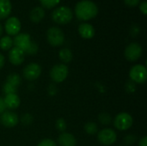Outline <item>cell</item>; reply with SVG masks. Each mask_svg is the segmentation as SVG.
I'll list each match as a JSON object with an SVG mask.
<instances>
[{
  "mask_svg": "<svg viewBox=\"0 0 147 146\" xmlns=\"http://www.w3.org/2000/svg\"><path fill=\"white\" fill-rule=\"evenodd\" d=\"M98 8L96 4L90 0H82L75 6V14L80 21H90L97 15Z\"/></svg>",
  "mask_w": 147,
  "mask_h": 146,
  "instance_id": "obj_1",
  "label": "cell"
},
{
  "mask_svg": "<svg viewBox=\"0 0 147 146\" xmlns=\"http://www.w3.org/2000/svg\"><path fill=\"white\" fill-rule=\"evenodd\" d=\"M5 106H4V103H3V100L2 98H0V115L5 111Z\"/></svg>",
  "mask_w": 147,
  "mask_h": 146,
  "instance_id": "obj_33",
  "label": "cell"
},
{
  "mask_svg": "<svg viewBox=\"0 0 147 146\" xmlns=\"http://www.w3.org/2000/svg\"><path fill=\"white\" fill-rule=\"evenodd\" d=\"M97 139H98V141L102 145L109 146L115 143L117 139V134L113 129L105 128L98 133Z\"/></svg>",
  "mask_w": 147,
  "mask_h": 146,
  "instance_id": "obj_8",
  "label": "cell"
},
{
  "mask_svg": "<svg viewBox=\"0 0 147 146\" xmlns=\"http://www.w3.org/2000/svg\"><path fill=\"white\" fill-rule=\"evenodd\" d=\"M59 57L64 64H67L72 59V52L69 48H62L59 52Z\"/></svg>",
  "mask_w": 147,
  "mask_h": 146,
  "instance_id": "obj_19",
  "label": "cell"
},
{
  "mask_svg": "<svg viewBox=\"0 0 147 146\" xmlns=\"http://www.w3.org/2000/svg\"><path fill=\"white\" fill-rule=\"evenodd\" d=\"M18 116L12 111H4L0 115V121L5 127H14L18 124Z\"/></svg>",
  "mask_w": 147,
  "mask_h": 146,
  "instance_id": "obj_12",
  "label": "cell"
},
{
  "mask_svg": "<svg viewBox=\"0 0 147 146\" xmlns=\"http://www.w3.org/2000/svg\"><path fill=\"white\" fill-rule=\"evenodd\" d=\"M142 52H143V49L140 44L137 42H132L126 47L124 55L128 61L134 62V61H137L141 57Z\"/></svg>",
  "mask_w": 147,
  "mask_h": 146,
  "instance_id": "obj_7",
  "label": "cell"
},
{
  "mask_svg": "<svg viewBox=\"0 0 147 146\" xmlns=\"http://www.w3.org/2000/svg\"><path fill=\"white\" fill-rule=\"evenodd\" d=\"M6 83L15 86V87H18L21 83V77L18 74H16V73H12V74H9L8 77H7V80H6Z\"/></svg>",
  "mask_w": 147,
  "mask_h": 146,
  "instance_id": "obj_21",
  "label": "cell"
},
{
  "mask_svg": "<svg viewBox=\"0 0 147 146\" xmlns=\"http://www.w3.org/2000/svg\"><path fill=\"white\" fill-rule=\"evenodd\" d=\"M59 144L60 146H76L77 140L72 134L64 132L59 137Z\"/></svg>",
  "mask_w": 147,
  "mask_h": 146,
  "instance_id": "obj_16",
  "label": "cell"
},
{
  "mask_svg": "<svg viewBox=\"0 0 147 146\" xmlns=\"http://www.w3.org/2000/svg\"><path fill=\"white\" fill-rule=\"evenodd\" d=\"M98 120H99V121L102 125H109V124H110V122L112 120L111 116L109 114H107V113H102V114H100L99 116H98Z\"/></svg>",
  "mask_w": 147,
  "mask_h": 146,
  "instance_id": "obj_24",
  "label": "cell"
},
{
  "mask_svg": "<svg viewBox=\"0 0 147 146\" xmlns=\"http://www.w3.org/2000/svg\"><path fill=\"white\" fill-rule=\"evenodd\" d=\"M3 103L6 108L9 109H16L20 106V98L18 97V96L16 94H9L6 95L5 97L3 99Z\"/></svg>",
  "mask_w": 147,
  "mask_h": 146,
  "instance_id": "obj_15",
  "label": "cell"
},
{
  "mask_svg": "<svg viewBox=\"0 0 147 146\" xmlns=\"http://www.w3.org/2000/svg\"><path fill=\"white\" fill-rule=\"evenodd\" d=\"M134 83H133V82H130V83H127V89L128 90V91H134L135 90V85L134 84Z\"/></svg>",
  "mask_w": 147,
  "mask_h": 146,
  "instance_id": "obj_32",
  "label": "cell"
},
{
  "mask_svg": "<svg viewBox=\"0 0 147 146\" xmlns=\"http://www.w3.org/2000/svg\"><path fill=\"white\" fill-rule=\"evenodd\" d=\"M31 120H32V117H31L29 114H25L24 116H22V121L24 124L28 125L29 123H31Z\"/></svg>",
  "mask_w": 147,
  "mask_h": 146,
  "instance_id": "obj_31",
  "label": "cell"
},
{
  "mask_svg": "<svg viewBox=\"0 0 147 146\" xmlns=\"http://www.w3.org/2000/svg\"><path fill=\"white\" fill-rule=\"evenodd\" d=\"M56 128L59 131V132H62L64 133L66 129V122L65 121L64 119L60 118L59 120H57L56 121Z\"/></svg>",
  "mask_w": 147,
  "mask_h": 146,
  "instance_id": "obj_26",
  "label": "cell"
},
{
  "mask_svg": "<svg viewBox=\"0 0 147 146\" xmlns=\"http://www.w3.org/2000/svg\"><path fill=\"white\" fill-rule=\"evenodd\" d=\"M13 46V40L10 36L6 35L3 36L0 39V48L3 51H8L12 48Z\"/></svg>",
  "mask_w": 147,
  "mask_h": 146,
  "instance_id": "obj_20",
  "label": "cell"
},
{
  "mask_svg": "<svg viewBox=\"0 0 147 146\" xmlns=\"http://www.w3.org/2000/svg\"><path fill=\"white\" fill-rule=\"evenodd\" d=\"M12 5L9 0H0V20L8 18L11 13Z\"/></svg>",
  "mask_w": 147,
  "mask_h": 146,
  "instance_id": "obj_17",
  "label": "cell"
},
{
  "mask_svg": "<svg viewBox=\"0 0 147 146\" xmlns=\"http://www.w3.org/2000/svg\"><path fill=\"white\" fill-rule=\"evenodd\" d=\"M47 39L48 43L53 46H59L65 41V34L58 27H52L47 32Z\"/></svg>",
  "mask_w": 147,
  "mask_h": 146,
  "instance_id": "obj_3",
  "label": "cell"
},
{
  "mask_svg": "<svg viewBox=\"0 0 147 146\" xmlns=\"http://www.w3.org/2000/svg\"><path fill=\"white\" fill-rule=\"evenodd\" d=\"M129 77L133 83H144L147 78V71L146 66L143 65H134L129 71Z\"/></svg>",
  "mask_w": 147,
  "mask_h": 146,
  "instance_id": "obj_6",
  "label": "cell"
},
{
  "mask_svg": "<svg viewBox=\"0 0 147 146\" xmlns=\"http://www.w3.org/2000/svg\"><path fill=\"white\" fill-rule=\"evenodd\" d=\"M45 16V11L44 9L42 7H34L29 13V19L34 22V23H38L40 22Z\"/></svg>",
  "mask_w": 147,
  "mask_h": 146,
  "instance_id": "obj_18",
  "label": "cell"
},
{
  "mask_svg": "<svg viewBox=\"0 0 147 146\" xmlns=\"http://www.w3.org/2000/svg\"><path fill=\"white\" fill-rule=\"evenodd\" d=\"M73 17L71 9L66 6H59L52 13V19L54 22L60 25L69 23Z\"/></svg>",
  "mask_w": 147,
  "mask_h": 146,
  "instance_id": "obj_2",
  "label": "cell"
},
{
  "mask_svg": "<svg viewBox=\"0 0 147 146\" xmlns=\"http://www.w3.org/2000/svg\"><path fill=\"white\" fill-rule=\"evenodd\" d=\"M140 11H141V13L143 14V15H146L147 14V2L146 1H144V2H142L141 3H140Z\"/></svg>",
  "mask_w": 147,
  "mask_h": 146,
  "instance_id": "obj_30",
  "label": "cell"
},
{
  "mask_svg": "<svg viewBox=\"0 0 147 146\" xmlns=\"http://www.w3.org/2000/svg\"><path fill=\"white\" fill-rule=\"evenodd\" d=\"M85 132L90 135H94L98 132V126L95 122H88L84 126Z\"/></svg>",
  "mask_w": 147,
  "mask_h": 146,
  "instance_id": "obj_22",
  "label": "cell"
},
{
  "mask_svg": "<svg viewBox=\"0 0 147 146\" xmlns=\"http://www.w3.org/2000/svg\"><path fill=\"white\" fill-rule=\"evenodd\" d=\"M41 74V67L36 63H30L25 66L22 71V75L25 79L28 81H34L37 79Z\"/></svg>",
  "mask_w": 147,
  "mask_h": 146,
  "instance_id": "obj_9",
  "label": "cell"
},
{
  "mask_svg": "<svg viewBox=\"0 0 147 146\" xmlns=\"http://www.w3.org/2000/svg\"><path fill=\"white\" fill-rule=\"evenodd\" d=\"M21 22L20 20L16 17V16H10L9 17L4 24V28H5V32L7 33V34L9 36L11 35H16L19 34V32L21 31Z\"/></svg>",
  "mask_w": 147,
  "mask_h": 146,
  "instance_id": "obj_10",
  "label": "cell"
},
{
  "mask_svg": "<svg viewBox=\"0 0 147 146\" xmlns=\"http://www.w3.org/2000/svg\"><path fill=\"white\" fill-rule=\"evenodd\" d=\"M60 0H40L42 7L46 9H53L59 3Z\"/></svg>",
  "mask_w": 147,
  "mask_h": 146,
  "instance_id": "obj_23",
  "label": "cell"
},
{
  "mask_svg": "<svg viewBox=\"0 0 147 146\" xmlns=\"http://www.w3.org/2000/svg\"><path fill=\"white\" fill-rule=\"evenodd\" d=\"M4 63H5V59H4V57H3V55L0 53V69L3 67Z\"/></svg>",
  "mask_w": 147,
  "mask_h": 146,
  "instance_id": "obj_35",
  "label": "cell"
},
{
  "mask_svg": "<svg viewBox=\"0 0 147 146\" xmlns=\"http://www.w3.org/2000/svg\"><path fill=\"white\" fill-rule=\"evenodd\" d=\"M78 33L80 36L84 39L89 40L94 37L95 35V28L94 27L87 22L81 23L78 27Z\"/></svg>",
  "mask_w": 147,
  "mask_h": 146,
  "instance_id": "obj_14",
  "label": "cell"
},
{
  "mask_svg": "<svg viewBox=\"0 0 147 146\" xmlns=\"http://www.w3.org/2000/svg\"><path fill=\"white\" fill-rule=\"evenodd\" d=\"M140 146H147V137H143L140 141Z\"/></svg>",
  "mask_w": 147,
  "mask_h": 146,
  "instance_id": "obj_34",
  "label": "cell"
},
{
  "mask_svg": "<svg viewBox=\"0 0 147 146\" xmlns=\"http://www.w3.org/2000/svg\"><path fill=\"white\" fill-rule=\"evenodd\" d=\"M37 146H57L56 143L50 139H45L43 140H41Z\"/></svg>",
  "mask_w": 147,
  "mask_h": 146,
  "instance_id": "obj_28",
  "label": "cell"
},
{
  "mask_svg": "<svg viewBox=\"0 0 147 146\" xmlns=\"http://www.w3.org/2000/svg\"><path fill=\"white\" fill-rule=\"evenodd\" d=\"M37 52H38V45H37L34 41L32 40L30 46H28V48L27 49V51L25 52V53L33 55V54H35Z\"/></svg>",
  "mask_w": 147,
  "mask_h": 146,
  "instance_id": "obj_27",
  "label": "cell"
},
{
  "mask_svg": "<svg viewBox=\"0 0 147 146\" xmlns=\"http://www.w3.org/2000/svg\"><path fill=\"white\" fill-rule=\"evenodd\" d=\"M3 89L4 93L6 95H9V94H16L17 88L15 87V86H13V85H11V84H9V83H5L3 84Z\"/></svg>",
  "mask_w": 147,
  "mask_h": 146,
  "instance_id": "obj_25",
  "label": "cell"
},
{
  "mask_svg": "<svg viewBox=\"0 0 147 146\" xmlns=\"http://www.w3.org/2000/svg\"><path fill=\"white\" fill-rule=\"evenodd\" d=\"M2 34H3V27H2V25L0 24V37L2 36Z\"/></svg>",
  "mask_w": 147,
  "mask_h": 146,
  "instance_id": "obj_36",
  "label": "cell"
},
{
  "mask_svg": "<svg viewBox=\"0 0 147 146\" xmlns=\"http://www.w3.org/2000/svg\"><path fill=\"white\" fill-rule=\"evenodd\" d=\"M134 123V119L131 114L127 113H120L117 114L114 120L115 127L120 131H127L128 130Z\"/></svg>",
  "mask_w": 147,
  "mask_h": 146,
  "instance_id": "obj_4",
  "label": "cell"
},
{
  "mask_svg": "<svg viewBox=\"0 0 147 146\" xmlns=\"http://www.w3.org/2000/svg\"><path fill=\"white\" fill-rule=\"evenodd\" d=\"M69 74L68 67L65 64L55 65L50 71V77L55 83L64 82Z\"/></svg>",
  "mask_w": 147,
  "mask_h": 146,
  "instance_id": "obj_5",
  "label": "cell"
},
{
  "mask_svg": "<svg viewBox=\"0 0 147 146\" xmlns=\"http://www.w3.org/2000/svg\"><path fill=\"white\" fill-rule=\"evenodd\" d=\"M25 59V53L22 50L14 46L9 50V60L13 65H20Z\"/></svg>",
  "mask_w": 147,
  "mask_h": 146,
  "instance_id": "obj_13",
  "label": "cell"
},
{
  "mask_svg": "<svg viewBox=\"0 0 147 146\" xmlns=\"http://www.w3.org/2000/svg\"><path fill=\"white\" fill-rule=\"evenodd\" d=\"M124 2H125V3H126L127 6L135 7V6H137L138 4H140V0H124Z\"/></svg>",
  "mask_w": 147,
  "mask_h": 146,
  "instance_id": "obj_29",
  "label": "cell"
},
{
  "mask_svg": "<svg viewBox=\"0 0 147 146\" xmlns=\"http://www.w3.org/2000/svg\"><path fill=\"white\" fill-rule=\"evenodd\" d=\"M31 42H32V40H31L30 35L25 33L16 34L13 40V45H15L16 47L22 50L24 53L28 48V46H30Z\"/></svg>",
  "mask_w": 147,
  "mask_h": 146,
  "instance_id": "obj_11",
  "label": "cell"
}]
</instances>
